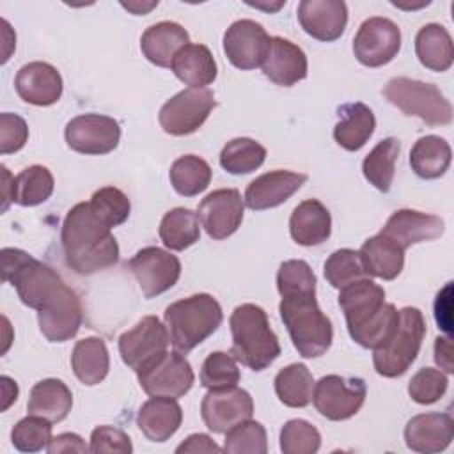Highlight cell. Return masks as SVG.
Masks as SVG:
<instances>
[{"mask_svg":"<svg viewBox=\"0 0 454 454\" xmlns=\"http://www.w3.org/2000/svg\"><path fill=\"white\" fill-rule=\"evenodd\" d=\"M321 447V434L310 422L291 419L280 429V450L284 454H314Z\"/></svg>","mask_w":454,"mask_h":454,"instance_id":"cell-47","label":"cell"},{"mask_svg":"<svg viewBox=\"0 0 454 454\" xmlns=\"http://www.w3.org/2000/svg\"><path fill=\"white\" fill-rule=\"evenodd\" d=\"M261 67L264 76L273 83L291 87L307 76L309 62L298 44L275 35L270 39V48Z\"/></svg>","mask_w":454,"mask_h":454,"instance_id":"cell-25","label":"cell"},{"mask_svg":"<svg viewBox=\"0 0 454 454\" xmlns=\"http://www.w3.org/2000/svg\"><path fill=\"white\" fill-rule=\"evenodd\" d=\"M278 312L293 346L303 358H317L328 351L333 328L328 316L319 309L316 294L282 296Z\"/></svg>","mask_w":454,"mask_h":454,"instance_id":"cell-6","label":"cell"},{"mask_svg":"<svg viewBox=\"0 0 454 454\" xmlns=\"http://www.w3.org/2000/svg\"><path fill=\"white\" fill-rule=\"evenodd\" d=\"M307 181L305 174L271 170L255 177L245 190V204L254 211H264L284 204Z\"/></svg>","mask_w":454,"mask_h":454,"instance_id":"cell-23","label":"cell"},{"mask_svg":"<svg viewBox=\"0 0 454 454\" xmlns=\"http://www.w3.org/2000/svg\"><path fill=\"white\" fill-rule=\"evenodd\" d=\"M270 39L271 37L261 23L254 20H238L223 34V51L234 67L250 71L262 66Z\"/></svg>","mask_w":454,"mask_h":454,"instance_id":"cell-18","label":"cell"},{"mask_svg":"<svg viewBox=\"0 0 454 454\" xmlns=\"http://www.w3.org/2000/svg\"><path fill=\"white\" fill-rule=\"evenodd\" d=\"M41 333L50 342L73 339L82 325V303L71 287H64L44 309L37 310Z\"/></svg>","mask_w":454,"mask_h":454,"instance_id":"cell-20","label":"cell"},{"mask_svg":"<svg viewBox=\"0 0 454 454\" xmlns=\"http://www.w3.org/2000/svg\"><path fill=\"white\" fill-rule=\"evenodd\" d=\"M89 450L94 454H99V452L129 454L133 452V445L129 436L122 429H117L112 426H98L90 434Z\"/></svg>","mask_w":454,"mask_h":454,"instance_id":"cell-51","label":"cell"},{"mask_svg":"<svg viewBox=\"0 0 454 454\" xmlns=\"http://www.w3.org/2000/svg\"><path fill=\"white\" fill-rule=\"evenodd\" d=\"M275 394L289 408H305L312 401L314 376L305 364H291L275 376Z\"/></svg>","mask_w":454,"mask_h":454,"instance_id":"cell-36","label":"cell"},{"mask_svg":"<svg viewBox=\"0 0 454 454\" xmlns=\"http://www.w3.org/2000/svg\"><path fill=\"white\" fill-rule=\"evenodd\" d=\"M367 387L362 378L326 374L314 385L312 401L316 410L328 420H348L365 403Z\"/></svg>","mask_w":454,"mask_h":454,"instance_id":"cell-11","label":"cell"},{"mask_svg":"<svg viewBox=\"0 0 454 454\" xmlns=\"http://www.w3.org/2000/svg\"><path fill=\"white\" fill-rule=\"evenodd\" d=\"M158 234L167 248L184 250L200 238L199 216L188 207H174L163 215Z\"/></svg>","mask_w":454,"mask_h":454,"instance_id":"cell-37","label":"cell"},{"mask_svg":"<svg viewBox=\"0 0 454 454\" xmlns=\"http://www.w3.org/2000/svg\"><path fill=\"white\" fill-rule=\"evenodd\" d=\"M73 408V394L69 387L57 378H46L37 381L27 403L28 415H37L51 424L62 422Z\"/></svg>","mask_w":454,"mask_h":454,"instance_id":"cell-30","label":"cell"},{"mask_svg":"<svg viewBox=\"0 0 454 454\" xmlns=\"http://www.w3.org/2000/svg\"><path fill=\"white\" fill-rule=\"evenodd\" d=\"M454 438V420L449 413H420L404 427L406 447L413 452L434 454L445 450Z\"/></svg>","mask_w":454,"mask_h":454,"instance_id":"cell-24","label":"cell"},{"mask_svg":"<svg viewBox=\"0 0 454 454\" xmlns=\"http://www.w3.org/2000/svg\"><path fill=\"white\" fill-rule=\"evenodd\" d=\"M163 317L170 344L176 351L188 353L218 330L223 312L216 298L199 293L170 303Z\"/></svg>","mask_w":454,"mask_h":454,"instance_id":"cell-5","label":"cell"},{"mask_svg":"<svg viewBox=\"0 0 454 454\" xmlns=\"http://www.w3.org/2000/svg\"><path fill=\"white\" fill-rule=\"evenodd\" d=\"M434 362L445 372H454L450 337H436V340H434Z\"/></svg>","mask_w":454,"mask_h":454,"instance_id":"cell-55","label":"cell"},{"mask_svg":"<svg viewBox=\"0 0 454 454\" xmlns=\"http://www.w3.org/2000/svg\"><path fill=\"white\" fill-rule=\"evenodd\" d=\"M245 213V200L236 188H220L206 195L197 209V216L204 231L213 239H225L232 236Z\"/></svg>","mask_w":454,"mask_h":454,"instance_id":"cell-17","label":"cell"},{"mask_svg":"<svg viewBox=\"0 0 454 454\" xmlns=\"http://www.w3.org/2000/svg\"><path fill=\"white\" fill-rule=\"evenodd\" d=\"M415 53L424 67L438 73L447 71L454 59L449 30L440 23L424 25L415 35Z\"/></svg>","mask_w":454,"mask_h":454,"instance_id":"cell-34","label":"cell"},{"mask_svg":"<svg viewBox=\"0 0 454 454\" xmlns=\"http://www.w3.org/2000/svg\"><path fill=\"white\" fill-rule=\"evenodd\" d=\"M71 369L87 387L101 383L110 369V355L101 337H85L78 340L71 353Z\"/></svg>","mask_w":454,"mask_h":454,"instance_id":"cell-33","label":"cell"},{"mask_svg":"<svg viewBox=\"0 0 454 454\" xmlns=\"http://www.w3.org/2000/svg\"><path fill=\"white\" fill-rule=\"evenodd\" d=\"M323 273H325V278L328 280V284L335 289H342V287L367 277L358 252L351 250V248L335 250L325 261Z\"/></svg>","mask_w":454,"mask_h":454,"instance_id":"cell-44","label":"cell"},{"mask_svg":"<svg viewBox=\"0 0 454 454\" xmlns=\"http://www.w3.org/2000/svg\"><path fill=\"white\" fill-rule=\"evenodd\" d=\"M298 21L310 37L330 43L346 30L348 5L342 0H301Z\"/></svg>","mask_w":454,"mask_h":454,"instance_id":"cell-21","label":"cell"},{"mask_svg":"<svg viewBox=\"0 0 454 454\" xmlns=\"http://www.w3.org/2000/svg\"><path fill=\"white\" fill-rule=\"evenodd\" d=\"M222 450H223V447H220L209 434H204V433L190 434L176 449L177 454H183V452H222Z\"/></svg>","mask_w":454,"mask_h":454,"instance_id":"cell-54","label":"cell"},{"mask_svg":"<svg viewBox=\"0 0 454 454\" xmlns=\"http://www.w3.org/2000/svg\"><path fill=\"white\" fill-rule=\"evenodd\" d=\"M50 454H62V452H87L89 447L85 445V440L76 433H60L53 436L46 447Z\"/></svg>","mask_w":454,"mask_h":454,"instance_id":"cell-53","label":"cell"},{"mask_svg":"<svg viewBox=\"0 0 454 454\" xmlns=\"http://www.w3.org/2000/svg\"><path fill=\"white\" fill-rule=\"evenodd\" d=\"M2 170V206L0 211L5 213L9 204L14 202V176L7 170L5 165H0Z\"/></svg>","mask_w":454,"mask_h":454,"instance_id":"cell-56","label":"cell"},{"mask_svg":"<svg viewBox=\"0 0 454 454\" xmlns=\"http://www.w3.org/2000/svg\"><path fill=\"white\" fill-rule=\"evenodd\" d=\"M426 335V319L417 307L399 310V321L388 340L374 349L372 364L380 376H403L415 362Z\"/></svg>","mask_w":454,"mask_h":454,"instance_id":"cell-7","label":"cell"},{"mask_svg":"<svg viewBox=\"0 0 454 454\" xmlns=\"http://www.w3.org/2000/svg\"><path fill=\"white\" fill-rule=\"evenodd\" d=\"M128 270L137 278L142 294L154 298L176 286L181 277V261L160 247H145L129 259Z\"/></svg>","mask_w":454,"mask_h":454,"instance_id":"cell-13","label":"cell"},{"mask_svg":"<svg viewBox=\"0 0 454 454\" xmlns=\"http://www.w3.org/2000/svg\"><path fill=\"white\" fill-rule=\"evenodd\" d=\"M18 96L35 106H50L62 96L64 82L57 67L48 62L34 60L20 67L14 78Z\"/></svg>","mask_w":454,"mask_h":454,"instance_id":"cell-22","label":"cell"},{"mask_svg":"<svg viewBox=\"0 0 454 454\" xmlns=\"http://www.w3.org/2000/svg\"><path fill=\"white\" fill-rule=\"evenodd\" d=\"M286 2H275V4H266V2H248V5H252V7H257V9H264V11H270V12H275V11H278L282 5H284Z\"/></svg>","mask_w":454,"mask_h":454,"instance_id":"cell-59","label":"cell"},{"mask_svg":"<svg viewBox=\"0 0 454 454\" xmlns=\"http://www.w3.org/2000/svg\"><path fill=\"white\" fill-rule=\"evenodd\" d=\"M2 280L14 286L23 305L41 310L64 287L60 275L43 261L20 248H4L0 254Z\"/></svg>","mask_w":454,"mask_h":454,"instance_id":"cell-4","label":"cell"},{"mask_svg":"<svg viewBox=\"0 0 454 454\" xmlns=\"http://www.w3.org/2000/svg\"><path fill=\"white\" fill-rule=\"evenodd\" d=\"M55 188L53 174L43 165H30L14 177V202L25 207L46 202Z\"/></svg>","mask_w":454,"mask_h":454,"instance_id":"cell-40","label":"cell"},{"mask_svg":"<svg viewBox=\"0 0 454 454\" xmlns=\"http://www.w3.org/2000/svg\"><path fill=\"white\" fill-rule=\"evenodd\" d=\"M190 43V35L176 21H158L145 28L140 37V50L144 57L158 66L170 67L176 53Z\"/></svg>","mask_w":454,"mask_h":454,"instance_id":"cell-28","label":"cell"},{"mask_svg":"<svg viewBox=\"0 0 454 454\" xmlns=\"http://www.w3.org/2000/svg\"><path fill=\"white\" fill-rule=\"evenodd\" d=\"M170 69L183 83L199 89L213 83L218 74L211 50L204 44L192 43H188L176 53Z\"/></svg>","mask_w":454,"mask_h":454,"instance_id":"cell-32","label":"cell"},{"mask_svg":"<svg viewBox=\"0 0 454 454\" xmlns=\"http://www.w3.org/2000/svg\"><path fill=\"white\" fill-rule=\"evenodd\" d=\"M452 160L450 145L445 138L438 135L420 137L410 151L411 170L422 179L442 177Z\"/></svg>","mask_w":454,"mask_h":454,"instance_id":"cell-35","label":"cell"},{"mask_svg":"<svg viewBox=\"0 0 454 454\" xmlns=\"http://www.w3.org/2000/svg\"><path fill=\"white\" fill-rule=\"evenodd\" d=\"M67 145L82 154H108L121 140V126L114 117L83 114L73 117L64 129Z\"/></svg>","mask_w":454,"mask_h":454,"instance_id":"cell-15","label":"cell"},{"mask_svg":"<svg viewBox=\"0 0 454 454\" xmlns=\"http://www.w3.org/2000/svg\"><path fill=\"white\" fill-rule=\"evenodd\" d=\"M349 337L362 348H381L399 321V310L385 301V289L369 278L339 289Z\"/></svg>","mask_w":454,"mask_h":454,"instance_id":"cell-2","label":"cell"},{"mask_svg":"<svg viewBox=\"0 0 454 454\" xmlns=\"http://www.w3.org/2000/svg\"><path fill=\"white\" fill-rule=\"evenodd\" d=\"M213 170L206 160L195 154L177 158L168 172L172 188L183 197H195L202 193L211 183Z\"/></svg>","mask_w":454,"mask_h":454,"instance_id":"cell-39","label":"cell"},{"mask_svg":"<svg viewBox=\"0 0 454 454\" xmlns=\"http://www.w3.org/2000/svg\"><path fill=\"white\" fill-rule=\"evenodd\" d=\"M401 50V28L388 18H367L353 37V53L367 67H380L394 60Z\"/></svg>","mask_w":454,"mask_h":454,"instance_id":"cell-12","label":"cell"},{"mask_svg":"<svg viewBox=\"0 0 454 454\" xmlns=\"http://www.w3.org/2000/svg\"><path fill=\"white\" fill-rule=\"evenodd\" d=\"M2 411H5L18 399V385L12 378L2 376Z\"/></svg>","mask_w":454,"mask_h":454,"instance_id":"cell-57","label":"cell"},{"mask_svg":"<svg viewBox=\"0 0 454 454\" xmlns=\"http://www.w3.org/2000/svg\"><path fill=\"white\" fill-rule=\"evenodd\" d=\"M254 399L252 395L236 387L209 390L200 403V415L209 431L225 434L229 429L243 420L252 419Z\"/></svg>","mask_w":454,"mask_h":454,"instance_id":"cell-16","label":"cell"},{"mask_svg":"<svg viewBox=\"0 0 454 454\" xmlns=\"http://www.w3.org/2000/svg\"><path fill=\"white\" fill-rule=\"evenodd\" d=\"M51 438V422L37 415L18 420L11 431V442L20 452H39Z\"/></svg>","mask_w":454,"mask_h":454,"instance_id":"cell-46","label":"cell"},{"mask_svg":"<svg viewBox=\"0 0 454 454\" xmlns=\"http://www.w3.org/2000/svg\"><path fill=\"white\" fill-rule=\"evenodd\" d=\"M121 5L129 11L131 14L135 16H142V14H147L149 11H153L156 5H158V0H151V2H145V0H131V2H121Z\"/></svg>","mask_w":454,"mask_h":454,"instance_id":"cell-58","label":"cell"},{"mask_svg":"<svg viewBox=\"0 0 454 454\" xmlns=\"http://www.w3.org/2000/svg\"><path fill=\"white\" fill-rule=\"evenodd\" d=\"M140 388L154 397L179 399L193 387L195 374L190 362L179 351H165L137 371Z\"/></svg>","mask_w":454,"mask_h":454,"instance_id":"cell-9","label":"cell"},{"mask_svg":"<svg viewBox=\"0 0 454 454\" xmlns=\"http://www.w3.org/2000/svg\"><path fill=\"white\" fill-rule=\"evenodd\" d=\"M291 238L301 247H316L332 234V216L323 202L307 199L300 202L289 218Z\"/></svg>","mask_w":454,"mask_h":454,"instance_id":"cell-27","label":"cell"},{"mask_svg":"<svg viewBox=\"0 0 454 454\" xmlns=\"http://www.w3.org/2000/svg\"><path fill=\"white\" fill-rule=\"evenodd\" d=\"M241 380L238 360L232 353L213 351L200 367V385L207 390L236 387Z\"/></svg>","mask_w":454,"mask_h":454,"instance_id":"cell-42","label":"cell"},{"mask_svg":"<svg viewBox=\"0 0 454 454\" xmlns=\"http://www.w3.org/2000/svg\"><path fill=\"white\" fill-rule=\"evenodd\" d=\"M215 106L216 99L213 90L207 87H188L174 94L160 108L158 121L165 133L183 137L197 131L206 122Z\"/></svg>","mask_w":454,"mask_h":454,"instance_id":"cell-10","label":"cell"},{"mask_svg":"<svg viewBox=\"0 0 454 454\" xmlns=\"http://www.w3.org/2000/svg\"><path fill=\"white\" fill-rule=\"evenodd\" d=\"M223 450L229 454H266V429L257 420H243L225 433Z\"/></svg>","mask_w":454,"mask_h":454,"instance_id":"cell-45","label":"cell"},{"mask_svg":"<svg viewBox=\"0 0 454 454\" xmlns=\"http://www.w3.org/2000/svg\"><path fill=\"white\" fill-rule=\"evenodd\" d=\"M266 160V149L254 138L239 137L227 142L220 153V165L234 176L257 170Z\"/></svg>","mask_w":454,"mask_h":454,"instance_id":"cell-41","label":"cell"},{"mask_svg":"<svg viewBox=\"0 0 454 454\" xmlns=\"http://www.w3.org/2000/svg\"><path fill=\"white\" fill-rule=\"evenodd\" d=\"M339 121L333 128L335 142L346 151L362 149L372 137L376 128V119L372 110L360 103H344L337 108Z\"/></svg>","mask_w":454,"mask_h":454,"instance_id":"cell-29","label":"cell"},{"mask_svg":"<svg viewBox=\"0 0 454 454\" xmlns=\"http://www.w3.org/2000/svg\"><path fill=\"white\" fill-rule=\"evenodd\" d=\"M443 231L445 223L436 215L422 213L417 209H397L388 216L380 234L394 241L399 248L406 250L415 243L440 238Z\"/></svg>","mask_w":454,"mask_h":454,"instance_id":"cell-19","label":"cell"},{"mask_svg":"<svg viewBox=\"0 0 454 454\" xmlns=\"http://www.w3.org/2000/svg\"><path fill=\"white\" fill-rule=\"evenodd\" d=\"M450 296H452V284L449 282L438 294L434 300V319L438 323V328H442L447 335H450L452 332V303H450Z\"/></svg>","mask_w":454,"mask_h":454,"instance_id":"cell-52","label":"cell"},{"mask_svg":"<svg viewBox=\"0 0 454 454\" xmlns=\"http://www.w3.org/2000/svg\"><path fill=\"white\" fill-rule=\"evenodd\" d=\"M232 355L252 371H264L280 355V342L270 326L268 314L255 303L238 305L229 319Z\"/></svg>","mask_w":454,"mask_h":454,"instance_id":"cell-3","label":"cell"},{"mask_svg":"<svg viewBox=\"0 0 454 454\" xmlns=\"http://www.w3.org/2000/svg\"><path fill=\"white\" fill-rule=\"evenodd\" d=\"M447 387L449 378L443 371L422 367L411 376L408 383V394L419 404H433L443 397Z\"/></svg>","mask_w":454,"mask_h":454,"instance_id":"cell-49","label":"cell"},{"mask_svg":"<svg viewBox=\"0 0 454 454\" xmlns=\"http://www.w3.org/2000/svg\"><path fill=\"white\" fill-rule=\"evenodd\" d=\"M277 289L280 296L316 294V275L301 259L284 261L277 271Z\"/></svg>","mask_w":454,"mask_h":454,"instance_id":"cell-48","label":"cell"},{"mask_svg":"<svg viewBox=\"0 0 454 454\" xmlns=\"http://www.w3.org/2000/svg\"><path fill=\"white\" fill-rule=\"evenodd\" d=\"M170 344L167 326L156 316H144L119 337V355L135 372L167 351Z\"/></svg>","mask_w":454,"mask_h":454,"instance_id":"cell-14","label":"cell"},{"mask_svg":"<svg viewBox=\"0 0 454 454\" xmlns=\"http://www.w3.org/2000/svg\"><path fill=\"white\" fill-rule=\"evenodd\" d=\"M358 255L365 273L383 280H394L404 266V250L383 234L365 239Z\"/></svg>","mask_w":454,"mask_h":454,"instance_id":"cell-31","label":"cell"},{"mask_svg":"<svg viewBox=\"0 0 454 454\" xmlns=\"http://www.w3.org/2000/svg\"><path fill=\"white\" fill-rule=\"evenodd\" d=\"M28 140V126L18 114H0V153H18Z\"/></svg>","mask_w":454,"mask_h":454,"instance_id":"cell-50","label":"cell"},{"mask_svg":"<svg viewBox=\"0 0 454 454\" xmlns=\"http://www.w3.org/2000/svg\"><path fill=\"white\" fill-rule=\"evenodd\" d=\"M401 151V142L394 137L378 142L362 161L364 177L380 192H388L395 176V160Z\"/></svg>","mask_w":454,"mask_h":454,"instance_id":"cell-38","label":"cell"},{"mask_svg":"<svg viewBox=\"0 0 454 454\" xmlns=\"http://www.w3.org/2000/svg\"><path fill=\"white\" fill-rule=\"evenodd\" d=\"M183 422V410L172 397L154 395L147 399L137 415V426L151 442H167Z\"/></svg>","mask_w":454,"mask_h":454,"instance_id":"cell-26","label":"cell"},{"mask_svg":"<svg viewBox=\"0 0 454 454\" xmlns=\"http://www.w3.org/2000/svg\"><path fill=\"white\" fill-rule=\"evenodd\" d=\"M89 204L96 216L110 229L124 223L131 211V202L128 195L115 186H103L96 190Z\"/></svg>","mask_w":454,"mask_h":454,"instance_id":"cell-43","label":"cell"},{"mask_svg":"<svg viewBox=\"0 0 454 454\" xmlns=\"http://www.w3.org/2000/svg\"><path fill=\"white\" fill-rule=\"evenodd\" d=\"M383 96L403 114L419 117L429 126H447L452 121L449 99L433 83L395 76L383 87Z\"/></svg>","mask_w":454,"mask_h":454,"instance_id":"cell-8","label":"cell"},{"mask_svg":"<svg viewBox=\"0 0 454 454\" xmlns=\"http://www.w3.org/2000/svg\"><path fill=\"white\" fill-rule=\"evenodd\" d=\"M64 261L78 275H92L119 261V245L112 229L105 225L89 202L74 204L60 232Z\"/></svg>","mask_w":454,"mask_h":454,"instance_id":"cell-1","label":"cell"}]
</instances>
